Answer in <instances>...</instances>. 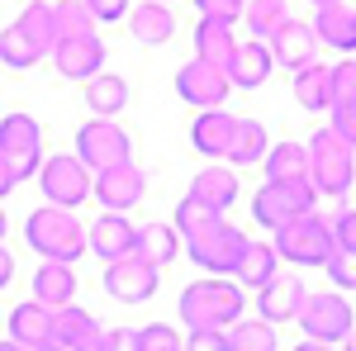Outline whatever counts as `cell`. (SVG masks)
I'll return each instance as SVG.
<instances>
[{
    "label": "cell",
    "mask_w": 356,
    "mask_h": 351,
    "mask_svg": "<svg viewBox=\"0 0 356 351\" xmlns=\"http://www.w3.org/2000/svg\"><path fill=\"white\" fill-rule=\"evenodd\" d=\"M181 323L200 332V327H228L243 318V285L238 280H223V275H209V280H195L181 290V304H176Z\"/></svg>",
    "instance_id": "cell-1"
},
{
    "label": "cell",
    "mask_w": 356,
    "mask_h": 351,
    "mask_svg": "<svg viewBox=\"0 0 356 351\" xmlns=\"http://www.w3.org/2000/svg\"><path fill=\"white\" fill-rule=\"evenodd\" d=\"M24 238L43 261H62V266H72L76 256H86V247H90V238H86V228L76 223V214L72 209H57V204H43V209H33L24 218Z\"/></svg>",
    "instance_id": "cell-2"
},
{
    "label": "cell",
    "mask_w": 356,
    "mask_h": 351,
    "mask_svg": "<svg viewBox=\"0 0 356 351\" xmlns=\"http://www.w3.org/2000/svg\"><path fill=\"white\" fill-rule=\"evenodd\" d=\"M309 181H314L318 195H328V199L347 195L352 181H356V147L332 124L314 129V138H309Z\"/></svg>",
    "instance_id": "cell-3"
},
{
    "label": "cell",
    "mask_w": 356,
    "mask_h": 351,
    "mask_svg": "<svg viewBox=\"0 0 356 351\" xmlns=\"http://www.w3.org/2000/svg\"><path fill=\"white\" fill-rule=\"evenodd\" d=\"M314 204H318V190L309 176H295V181H266V186L252 195V214L261 228H285V223H295V218L314 214Z\"/></svg>",
    "instance_id": "cell-4"
},
{
    "label": "cell",
    "mask_w": 356,
    "mask_h": 351,
    "mask_svg": "<svg viewBox=\"0 0 356 351\" xmlns=\"http://www.w3.org/2000/svg\"><path fill=\"white\" fill-rule=\"evenodd\" d=\"M337 233H332V218L323 214H304L285 228H275V252L290 261V266H328Z\"/></svg>",
    "instance_id": "cell-5"
},
{
    "label": "cell",
    "mask_w": 356,
    "mask_h": 351,
    "mask_svg": "<svg viewBox=\"0 0 356 351\" xmlns=\"http://www.w3.org/2000/svg\"><path fill=\"white\" fill-rule=\"evenodd\" d=\"M295 323L304 327V337L309 342H328V347H342L347 342V332L356 327V313L347 295L342 290H323V295H309L300 309V318Z\"/></svg>",
    "instance_id": "cell-6"
},
{
    "label": "cell",
    "mask_w": 356,
    "mask_h": 351,
    "mask_svg": "<svg viewBox=\"0 0 356 351\" xmlns=\"http://www.w3.org/2000/svg\"><path fill=\"white\" fill-rule=\"evenodd\" d=\"M186 252H191V261L200 270H209V275H233L238 261H243V252H247V238H243V228H233L228 218H219L214 228L186 238Z\"/></svg>",
    "instance_id": "cell-7"
},
{
    "label": "cell",
    "mask_w": 356,
    "mask_h": 351,
    "mask_svg": "<svg viewBox=\"0 0 356 351\" xmlns=\"http://www.w3.org/2000/svg\"><path fill=\"white\" fill-rule=\"evenodd\" d=\"M0 157L15 166V181L43 171V133L33 114H5L0 119Z\"/></svg>",
    "instance_id": "cell-8"
},
{
    "label": "cell",
    "mask_w": 356,
    "mask_h": 351,
    "mask_svg": "<svg viewBox=\"0 0 356 351\" xmlns=\"http://www.w3.org/2000/svg\"><path fill=\"white\" fill-rule=\"evenodd\" d=\"M38 190H43V199L57 204V209H76L90 199V171L86 162L72 152V157H43V171H38Z\"/></svg>",
    "instance_id": "cell-9"
},
{
    "label": "cell",
    "mask_w": 356,
    "mask_h": 351,
    "mask_svg": "<svg viewBox=\"0 0 356 351\" xmlns=\"http://www.w3.org/2000/svg\"><path fill=\"white\" fill-rule=\"evenodd\" d=\"M76 157L86 162V171H105V166L134 162V142L114 119H90L76 129Z\"/></svg>",
    "instance_id": "cell-10"
},
{
    "label": "cell",
    "mask_w": 356,
    "mask_h": 351,
    "mask_svg": "<svg viewBox=\"0 0 356 351\" xmlns=\"http://www.w3.org/2000/svg\"><path fill=\"white\" fill-rule=\"evenodd\" d=\"M228 90H233L228 72L214 67V62H204V57H191V62L176 72V95L195 109H223Z\"/></svg>",
    "instance_id": "cell-11"
},
{
    "label": "cell",
    "mask_w": 356,
    "mask_h": 351,
    "mask_svg": "<svg viewBox=\"0 0 356 351\" xmlns=\"http://www.w3.org/2000/svg\"><path fill=\"white\" fill-rule=\"evenodd\" d=\"M105 290L119 304H143V299L157 295V266L147 256H138V252L134 256H119V261L105 266Z\"/></svg>",
    "instance_id": "cell-12"
},
{
    "label": "cell",
    "mask_w": 356,
    "mask_h": 351,
    "mask_svg": "<svg viewBox=\"0 0 356 351\" xmlns=\"http://www.w3.org/2000/svg\"><path fill=\"white\" fill-rule=\"evenodd\" d=\"M143 195H147V176H143V166L119 162V166L95 171V199L105 204V214H129Z\"/></svg>",
    "instance_id": "cell-13"
},
{
    "label": "cell",
    "mask_w": 356,
    "mask_h": 351,
    "mask_svg": "<svg viewBox=\"0 0 356 351\" xmlns=\"http://www.w3.org/2000/svg\"><path fill=\"white\" fill-rule=\"evenodd\" d=\"M138 233H143V228H138L129 214H100L95 223H90L86 238H90V252L110 266V261H119V256H134L138 252Z\"/></svg>",
    "instance_id": "cell-14"
},
{
    "label": "cell",
    "mask_w": 356,
    "mask_h": 351,
    "mask_svg": "<svg viewBox=\"0 0 356 351\" xmlns=\"http://www.w3.org/2000/svg\"><path fill=\"white\" fill-rule=\"evenodd\" d=\"M266 48H271V57L280 67L300 72L309 62H318V33H314V24H304V19H285V24L266 38Z\"/></svg>",
    "instance_id": "cell-15"
},
{
    "label": "cell",
    "mask_w": 356,
    "mask_h": 351,
    "mask_svg": "<svg viewBox=\"0 0 356 351\" xmlns=\"http://www.w3.org/2000/svg\"><path fill=\"white\" fill-rule=\"evenodd\" d=\"M304 299H309V290H304L300 275H271V280L257 290V313H261L266 323H290V318H300Z\"/></svg>",
    "instance_id": "cell-16"
},
{
    "label": "cell",
    "mask_w": 356,
    "mask_h": 351,
    "mask_svg": "<svg viewBox=\"0 0 356 351\" xmlns=\"http://www.w3.org/2000/svg\"><path fill=\"white\" fill-rule=\"evenodd\" d=\"M53 67L67 81H90L105 72V43L90 33V38H62L53 48Z\"/></svg>",
    "instance_id": "cell-17"
},
{
    "label": "cell",
    "mask_w": 356,
    "mask_h": 351,
    "mask_svg": "<svg viewBox=\"0 0 356 351\" xmlns=\"http://www.w3.org/2000/svg\"><path fill=\"white\" fill-rule=\"evenodd\" d=\"M53 342H62L67 351H105V327L86 309L67 304V309H53Z\"/></svg>",
    "instance_id": "cell-18"
},
{
    "label": "cell",
    "mask_w": 356,
    "mask_h": 351,
    "mask_svg": "<svg viewBox=\"0 0 356 351\" xmlns=\"http://www.w3.org/2000/svg\"><path fill=\"white\" fill-rule=\"evenodd\" d=\"M275 57L271 48L261 43V38H247V43H238L233 48V57H228V81H233V90H257V85H266V76H271Z\"/></svg>",
    "instance_id": "cell-19"
},
{
    "label": "cell",
    "mask_w": 356,
    "mask_h": 351,
    "mask_svg": "<svg viewBox=\"0 0 356 351\" xmlns=\"http://www.w3.org/2000/svg\"><path fill=\"white\" fill-rule=\"evenodd\" d=\"M332 129L347 138L356 147V57H342L337 67H332Z\"/></svg>",
    "instance_id": "cell-20"
},
{
    "label": "cell",
    "mask_w": 356,
    "mask_h": 351,
    "mask_svg": "<svg viewBox=\"0 0 356 351\" xmlns=\"http://www.w3.org/2000/svg\"><path fill=\"white\" fill-rule=\"evenodd\" d=\"M10 342H19V347H29V351L48 347V342H53V309L38 304V299L15 304V313H10Z\"/></svg>",
    "instance_id": "cell-21"
},
{
    "label": "cell",
    "mask_w": 356,
    "mask_h": 351,
    "mask_svg": "<svg viewBox=\"0 0 356 351\" xmlns=\"http://www.w3.org/2000/svg\"><path fill=\"white\" fill-rule=\"evenodd\" d=\"M233 129H238V119L228 114V109H200V119L191 124V142L195 152H204V157H228V142H233Z\"/></svg>",
    "instance_id": "cell-22"
},
{
    "label": "cell",
    "mask_w": 356,
    "mask_h": 351,
    "mask_svg": "<svg viewBox=\"0 0 356 351\" xmlns=\"http://www.w3.org/2000/svg\"><path fill=\"white\" fill-rule=\"evenodd\" d=\"M129 33H134L138 43H147V48H162L176 33V15L166 10L162 0H143V5L129 10Z\"/></svg>",
    "instance_id": "cell-23"
},
{
    "label": "cell",
    "mask_w": 356,
    "mask_h": 351,
    "mask_svg": "<svg viewBox=\"0 0 356 351\" xmlns=\"http://www.w3.org/2000/svg\"><path fill=\"white\" fill-rule=\"evenodd\" d=\"M33 299L48 304V309H67V304L76 299V275H72V266L43 261V266L33 270Z\"/></svg>",
    "instance_id": "cell-24"
},
{
    "label": "cell",
    "mask_w": 356,
    "mask_h": 351,
    "mask_svg": "<svg viewBox=\"0 0 356 351\" xmlns=\"http://www.w3.org/2000/svg\"><path fill=\"white\" fill-rule=\"evenodd\" d=\"M314 33H318V43H328L337 53H356V10L352 5H328V10H318Z\"/></svg>",
    "instance_id": "cell-25"
},
{
    "label": "cell",
    "mask_w": 356,
    "mask_h": 351,
    "mask_svg": "<svg viewBox=\"0 0 356 351\" xmlns=\"http://www.w3.org/2000/svg\"><path fill=\"white\" fill-rule=\"evenodd\" d=\"M271 275H280V252H275V243H247L233 280H238L243 290H261Z\"/></svg>",
    "instance_id": "cell-26"
},
{
    "label": "cell",
    "mask_w": 356,
    "mask_h": 351,
    "mask_svg": "<svg viewBox=\"0 0 356 351\" xmlns=\"http://www.w3.org/2000/svg\"><path fill=\"white\" fill-rule=\"evenodd\" d=\"M295 100H300L309 114H323L332 105V67L323 62H309L295 72Z\"/></svg>",
    "instance_id": "cell-27"
},
{
    "label": "cell",
    "mask_w": 356,
    "mask_h": 351,
    "mask_svg": "<svg viewBox=\"0 0 356 351\" xmlns=\"http://www.w3.org/2000/svg\"><path fill=\"white\" fill-rule=\"evenodd\" d=\"M191 195L204 199V204H214V209L223 214V209L238 199V171H233V166H204V171L191 181Z\"/></svg>",
    "instance_id": "cell-28"
},
{
    "label": "cell",
    "mask_w": 356,
    "mask_h": 351,
    "mask_svg": "<svg viewBox=\"0 0 356 351\" xmlns=\"http://www.w3.org/2000/svg\"><path fill=\"white\" fill-rule=\"evenodd\" d=\"M233 48H238V38H233V24L228 19H200L195 24V57H204L214 67H228Z\"/></svg>",
    "instance_id": "cell-29"
},
{
    "label": "cell",
    "mask_w": 356,
    "mask_h": 351,
    "mask_svg": "<svg viewBox=\"0 0 356 351\" xmlns=\"http://www.w3.org/2000/svg\"><path fill=\"white\" fill-rule=\"evenodd\" d=\"M266 152H271L266 124H257V119H238V129H233V142H228V157H223V162L252 166V162H266Z\"/></svg>",
    "instance_id": "cell-30"
},
{
    "label": "cell",
    "mask_w": 356,
    "mask_h": 351,
    "mask_svg": "<svg viewBox=\"0 0 356 351\" xmlns=\"http://www.w3.org/2000/svg\"><path fill=\"white\" fill-rule=\"evenodd\" d=\"M86 105H90L95 119H114L119 109L129 105V81H124V76H114V72L90 76V85H86Z\"/></svg>",
    "instance_id": "cell-31"
},
{
    "label": "cell",
    "mask_w": 356,
    "mask_h": 351,
    "mask_svg": "<svg viewBox=\"0 0 356 351\" xmlns=\"http://www.w3.org/2000/svg\"><path fill=\"white\" fill-rule=\"evenodd\" d=\"M181 233H176V223H143V233H138V256H147L152 266L162 270L176 261V252H181Z\"/></svg>",
    "instance_id": "cell-32"
},
{
    "label": "cell",
    "mask_w": 356,
    "mask_h": 351,
    "mask_svg": "<svg viewBox=\"0 0 356 351\" xmlns=\"http://www.w3.org/2000/svg\"><path fill=\"white\" fill-rule=\"evenodd\" d=\"M43 57H48V53H43V48H38L19 24H5V28H0V62H5L10 72H29V67H38Z\"/></svg>",
    "instance_id": "cell-33"
},
{
    "label": "cell",
    "mask_w": 356,
    "mask_h": 351,
    "mask_svg": "<svg viewBox=\"0 0 356 351\" xmlns=\"http://www.w3.org/2000/svg\"><path fill=\"white\" fill-rule=\"evenodd\" d=\"M261 166H266V181H295V176H309V142H275Z\"/></svg>",
    "instance_id": "cell-34"
},
{
    "label": "cell",
    "mask_w": 356,
    "mask_h": 351,
    "mask_svg": "<svg viewBox=\"0 0 356 351\" xmlns=\"http://www.w3.org/2000/svg\"><path fill=\"white\" fill-rule=\"evenodd\" d=\"M228 347L233 351H280L275 323H266V318H238L228 327Z\"/></svg>",
    "instance_id": "cell-35"
},
{
    "label": "cell",
    "mask_w": 356,
    "mask_h": 351,
    "mask_svg": "<svg viewBox=\"0 0 356 351\" xmlns=\"http://www.w3.org/2000/svg\"><path fill=\"white\" fill-rule=\"evenodd\" d=\"M53 24H57V43L62 38H90L95 33V15L86 10V0H57Z\"/></svg>",
    "instance_id": "cell-36"
},
{
    "label": "cell",
    "mask_w": 356,
    "mask_h": 351,
    "mask_svg": "<svg viewBox=\"0 0 356 351\" xmlns=\"http://www.w3.org/2000/svg\"><path fill=\"white\" fill-rule=\"evenodd\" d=\"M243 19H247V28H252V38H261V43H266L275 28L290 19V5H285V0H247Z\"/></svg>",
    "instance_id": "cell-37"
},
{
    "label": "cell",
    "mask_w": 356,
    "mask_h": 351,
    "mask_svg": "<svg viewBox=\"0 0 356 351\" xmlns=\"http://www.w3.org/2000/svg\"><path fill=\"white\" fill-rule=\"evenodd\" d=\"M15 24L24 28V33H29V38H33V43H38L48 57H53V48H57V24H53V5H48V0H33L24 15L15 19Z\"/></svg>",
    "instance_id": "cell-38"
},
{
    "label": "cell",
    "mask_w": 356,
    "mask_h": 351,
    "mask_svg": "<svg viewBox=\"0 0 356 351\" xmlns=\"http://www.w3.org/2000/svg\"><path fill=\"white\" fill-rule=\"evenodd\" d=\"M219 218H223V214L214 209V204H204V199H195V195H186V199L176 204V218H171V223H176V233H181V238H195V233L214 228Z\"/></svg>",
    "instance_id": "cell-39"
},
{
    "label": "cell",
    "mask_w": 356,
    "mask_h": 351,
    "mask_svg": "<svg viewBox=\"0 0 356 351\" xmlns=\"http://www.w3.org/2000/svg\"><path fill=\"white\" fill-rule=\"evenodd\" d=\"M138 342H143V351H186V337H181L171 323H147V327H138Z\"/></svg>",
    "instance_id": "cell-40"
},
{
    "label": "cell",
    "mask_w": 356,
    "mask_h": 351,
    "mask_svg": "<svg viewBox=\"0 0 356 351\" xmlns=\"http://www.w3.org/2000/svg\"><path fill=\"white\" fill-rule=\"evenodd\" d=\"M332 275V285L337 290H356V252L352 247H332V256H328V266H323Z\"/></svg>",
    "instance_id": "cell-41"
},
{
    "label": "cell",
    "mask_w": 356,
    "mask_h": 351,
    "mask_svg": "<svg viewBox=\"0 0 356 351\" xmlns=\"http://www.w3.org/2000/svg\"><path fill=\"white\" fill-rule=\"evenodd\" d=\"M195 10H200V19H238L247 10V0H195Z\"/></svg>",
    "instance_id": "cell-42"
},
{
    "label": "cell",
    "mask_w": 356,
    "mask_h": 351,
    "mask_svg": "<svg viewBox=\"0 0 356 351\" xmlns=\"http://www.w3.org/2000/svg\"><path fill=\"white\" fill-rule=\"evenodd\" d=\"M186 351H233L228 347V332L223 327H200L186 337Z\"/></svg>",
    "instance_id": "cell-43"
},
{
    "label": "cell",
    "mask_w": 356,
    "mask_h": 351,
    "mask_svg": "<svg viewBox=\"0 0 356 351\" xmlns=\"http://www.w3.org/2000/svg\"><path fill=\"white\" fill-rule=\"evenodd\" d=\"M86 10L95 15V24H114L129 15V0H86Z\"/></svg>",
    "instance_id": "cell-44"
},
{
    "label": "cell",
    "mask_w": 356,
    "mask_h": 351,
    "mask_svg": "<svg viewBox=\"0 0 356 351\" xmlns=\"http://www.w3.org/2000/svg\"><path fill=\"white\" fill-rule=\"evenodd\" d=\"M105 351H143L138 327H105Z\"/></svg>",
    "instance_id": "cell-45"
},
{
    "label": "cell",
    "mask_w": 356,
    "mask_h": 351,
    "mask_svg": "<svg viewBox=\"0 0 356 351\" xmlns=\"http://www.w3.org/2000/svg\"><path fill=\"white\" fill-rule=\"evenodd\" d=\"M332 233H337V247H352V252H356V209L332 214Z\"/></svg>",
    "instance_id": "cell-46"
},
{
    "label": "cell",
    "mask_w": 356,
    "mask_h": 351,
    "mask_svg": "<svg viewBox=\"0 0 356 351\" xmlns=\"http://www.w3.org/2000/svg\"><path fill=\"white\" fill-rule=\"evenodd\" d=\"M15 186H19V181H15V166H10L5 157H0V199H5V195H10Z\"/></svg>",
    "instance_id": "cell-47"
},
{
    "label": "cell",
    "mask_w": 356,
    "mask_h": 351,
    "mask_svg": "<svg viewBox=\"0 0 356 351\" xmlns=\"http://www.w3.org/2000/svg\"><path fill=\"white\" fill-rule=\"evenodd\" d=\"M10 275H15V256H10V252L0 247V290L10 285Z\"/></svg>",
    "instance_id": "cell-48"
},
{
    "label": "cell",
    "mask_w": 356,
    "mask_h": 351,
    "mask_svg": "<svg viewBox=\"0 0 356 351\" xmlns=\"http://www.w3.org/2000/svg\"><path fill=\"white\" fill-rule=\"evenodd\" d=\"M295 351H342V347H328V342H309V337H304Z\"/></svg>",
    "instance_id": "cell-49"
},
{
    "label": "cell",
    "mask_w": 356,
    "mask_h": 351,
    "mask_svg": "<svg viewBox=\"0 0 356 351\" xmlns=\"http://www.w3.org/2000/svg\"><path fill=\"white\" fill-rule=\"evenodd\" d=\"M342 351H356V327L347 332V342H342Z\"/></svg>",
    "instance_id": "cell-50"
},
{
    "label": "cell",
    "mask_w": 356,
    "mask_h": 351,
    "mask_svg": "<svg viewBox=\"0 0 356 351\" xmlns=\"http://www.w3.org/2000/svg\"><path fill=\"white\" fill-rule=\"evenodd\" d=\"M0 351H29V347H19V342H0Z\"/></svg>",
    "instance_id": "cell-51"
},
{
    "label": "cell",
    "mask_w": 356,
    "mask_h": 351,
    "mask_svg": "<svg viewBox=\"0 0 356 351\" xmlns=\"http://www.w3.org/2000/svg\"><path fill=\"white\" fill-rule=\"evenodd\" d=\"M328 5H342V0H314V10H328Z\"/></svg>",
    "instance_id": "cell-52"
},
{
    "label": "cell",
    "mask_w": 356,
    "mask_h": 351,
    "mask_svg": "<svg viewBox=\"0 0 356 351\" xmlns=\"http://www.w3.org/2000/svg\"><path fill=\"white\" fill-rule=\"evenodd\" d=\"M38 351H67V347H62V342H48V347H38Z\"/></svg>",
    "instance_id": "cell-53"
},
{
    "label": "cell",
    "mask_w": 356,
    "mask_h": 351,
    "mask_svg": "<svg viewBox=\"0 0 356 351\" xmlns=\"http://www.w3.org/2000/svg\"><path fill=\"white\" fill-rule=\"evenodd\" d=\"M0 238H5V209H0Z\"/></svg>",
    "instance_id": "cell-54"
},
{
    "label": "cell",
    "mask_w": 356,
    "mask_h": 351,
    "mask_svg": "<svg viewBox=\"0 0 356 351\" xmlns=\"http://www.w3.org/2000/svg\"><path fill=\"white\" fill-rule=\"evenodd\" d=\"M162 5H171V0H162Z\"/></svg>",
    "instance_id": "cell-55"
}]
</instances>
